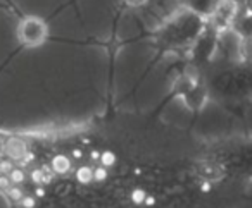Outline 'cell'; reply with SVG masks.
Segmentation results:
<instances>
[{
	"mask_svg": "<svg viewBox=\"0 0 252 208\" xmlns=\"http://www.w3.org/2000/svg\"><path fill=\"white\" fill-rule=\"evenodd\" d=\"M206 29V21L199 14L192 11H183L169 19L168 25L162 28L161 36L168 45L171 47H183L190 45L199 38L200 33Z\"/></svg>",
	"mask_w": 252,
	"mask_h": 208,
	"instance_id": "cell-1",
	"label": "cell"
},
{
	"mask_svg": "<svg viewBox=\"0 0 252 208\" xmlns=\"http://www.w3.org/2000/svg\"><path fill=\"white\" fill-rule=\"evenodd\" d=\"M238 9H240L238 0H221L213 11V14L209 16L211 28L216 29V31L231 28L235 18L238 16Z\"/></svg>",
	"mask_w": 252,
	"mask_h": 208,
	"instance_id": "cell-2",
	"label": "cell"
},
{
	"mask_svg": "<svg viewBox=\"0 0 252 208\" xmlns=\"http://www.w3.org/2000/svg\"><path fill=\"white\" fill-rule=\"evenodd\" d=\"M185 5L187 11H192L195 14H199L200 18H209L213 14V11L216 9V5L221 0H180Z\"/></svg>",
	"mask_w": 252,
	"mask_h": 208,
	"instance_id": "cell-3",
	"label": "cell"
},
{
	"mask_svg": "<svg viewBox=\"0 0 252 208\" xmlns=\"http://www.w3.org/2000/svg\"><path fill=\"white\" fill-rule=\"evenodd\" d=\"M4 150L9 158H12V160L25 158L26 153H28V146H26L25 139H23L21 136H11V138L5 141Z\"/></svg>",
	"mask_w": 252,
	"mask_h": 208,
	"instance_id": "cell-4",
	"label": "cell"
},
{
	"mask_svg": "<svg viewBox=\"0 0 252 208\" xmlns=\"http://www.w3.org/2000/svg\"><path fill=\"white\" fill-rule=\"evenodd\" d=\"M183 98H185L187 107L197 110V108L202 107L204 102H206V90H204V86H200L199 83H195L185 95H183Z\"/></svg>",
	"mask_w": 252,
	"mask_h": 208,
	"instance_id": "cell-5",
	"label": "cell"
},
{
	"mask_svg": "<svg viewBox=\"0 0 252 208\" xmlns=\"http://www.w3.org/2000/svg\"><path fill=\"white\" fill-rule=\"evenodd\" d=\"M231 28L237 31V35L240 38H252V14H247V12L238 14L235 18L233 25H231Z\"/></svg>",
	"mask_w": 252,
	"mask_h": 208,
	"instance_id": "cell-6",
	"label": "cell"
},
{
	"mask_svg": "<svg viewBox=\"0 0 252 208\" xmlns=\"http://www.w3.org/2000/svg\"><path fill=\"white\" fill-rule=\"evenodd\" d=\"M197 170H199V176L204 177L206 181H209V182H213V181H218V179L223 177V170H221V167L216 165V163H213V162L200 163Z\"/></svg>",
	"mask_w": 252,
	"mask_h": 208,
	"instance_id": "cell-7",
	"label": "cell"
},
{
	"mask_svg": "<svg viewBox=\"0 0 252 208\" xmlns=\"http://www.w3.org/2000/svg\"><path fill=\"white\" fill-rule=\"evenodd\" d=\"M52 167H54V170H56L57 174H66L67 170L71 169V162H69V158H67V156L57 155L56 158H54V162H52Z\"/></svg>",
	"mask_w": 252,
	"mask_h": 208,
	"instance_id": "cell-8",
	"label": "cell"
},
{
	"mask_svg": "<svg viewBox=\"0 0 252 208\" xmlns=\"http://www.w3.org/2000/svg\"><path fill=\"white\" fill-rule=\"evenodd\" d=\"M240 57H242V60L252 64V38L240 40Z\"/></svg>",
	"mask_w": 252,
	"mask_h": 208,
	"instance_id": "cell-9",
	"label": "cell"
},
{
	"mask_svg": "<svg viewBox=\"0 0 252 208\" xmlns=\"http://www.w3.org/2000/svg\"><path fill=\"white\" fill-rule=\"evenodd\" d=\"M76 177L81 182H90V181H94V170H92L90 167H80Z\"/></svg>",
	"mask_w": 252,
	"mask_h": 208,
	"instance_id": "cell-10",
	"label": "cell"
},
{
	"mask_svg": "<svg viewBox=\"0 0 252 208\" xmlns=\"http://www.w3.org/2000/svg\"><path fill=\"white\" fill-rule=\"evenodd\" d=\"M0 208H18L14 203H12L11 194L5 193L2 186H0Z\"/></svg>",
	"mask_w": 252,
	"mask_h": 208,
	"instance_id": "cell-11",
	"label": "cell"
},
{
	"mask_svg": "<svg viewBox=\"0 0 252 208\" xmlns=\"http://www.w3.org/2000/svg\"><path fill=\"white\" fill-rule=\"evenodd\" d=\"M145 198H147V193H145L144 189H135L133 193H131V200H133V203H137V205L144 203Z\"/></svg>",
	"mask_w": 252,
	"mask_h": 208,
	"instance_id": "cell-12",
	"label": "cell"
},
{
	"mask_svg": "<svg viewBox=\"0 0 252 208\" xmlns=\"http://www.w3.org/2000/svg\"><path fill=\"white\" fill-rule=\"evenodd\" d=\"M100 160H102V165L109 167V165H112V163L116 162V156H114V153L105 152V153H102V155H100Z\"/></svg>",
	"mask_w": 252,
	"mask_h": 208,
	"instance_id": "cell-13",
	"label": "cell"
},
{
	"mask_svg": "<svg viewBox=\"0 0 252 208\" xmlns=\"http://www.w3.org/2000/svg\"><path fill=\"white\" fill-rule=\"evenodd\" d=\"M105 177H107V170H105V167H97L94 172V181H105Z\"/></svg>",
	"mask_w": 252,
	"mask_h": 208,
	"instance_id": "cell-14",
	"label": "cell"
},
{
	"mask_svg": "<svg viewBox=\"0 0 252 208\" xmlns=\"http://www.w3.org/2000/svg\"><path fill=\"white\" fill-rule=\"evenodd\" d=\"M11 179L14 181V182H21L23 179H25V174L21 172V170H11Z\"/></svg>",
	"mask_w": 252,
	"mask_h": 208,
	"instance_id": "cell-15",
	"label": "cell"
},
{
	"mask_svg": "<svg viewBox=\"0 0 252 208\" xmlns=\"http://www.w3.org/2000/svg\"><path fill=\"white\" fill-rule=\"evenodd\" d=\"M12 170V163L9 160H4V162H0V172L2 174H9Z\"/></svg>",
	"mask_w": 252,
	"mask_h": 208,
	"instance_id": "cell-16",
	"label": "cell"
},
{
	"mask_svg": "<svg viewBox=\"0 0 252 208\" xmlns=\"http://www.w3.org/2000/svg\"><path fill=\"white\" fill-rule=\"evenodd\" d=\"M238 4H242V7H244V12H247V14H252V0H238Z\"/></svg>",
	"mask_w": 252,
	"mask_h": 208,
	"instance_id": "cell-17",
	"label": "cell"
},
{
	"mask_svg": "<svg viewBox=\"0 0 252 208\" xmlns=\"http://www.w3.org/2000/svg\"><path fill=\"white\" fill-rule=\"evenodd\" d=\"M126 4L131 5V7H140V5H144L147 0H125Z\"/></svg>",
	"mask_w": 252,
	"mask_h": 208,
	"instance_id": "cell-18",
	"label": "cell"
}]
</instances>
